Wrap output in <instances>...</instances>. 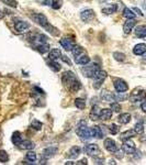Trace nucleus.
<instances>
[{"label": "nucleus", "instance_id": "nucleus-3", "mask_svg": "<svg viewBox=\"0 0 146 165\" xmlns=\"http://www.w3.org/2000/svg\"><path fill=\"white\" fill-rule=\"evenodd\" d=\"M31 17L32 19L34 20L35 23L40 24L41 26L45 28V29L49 32H51V33L53 32V26L49 23V21H47V19H46V17L44 15H42V13H34V15H32Z\"/></svg>", "mask_w": 146, "mask_h": 165}, {"label": "nucleus", "instance_id": "nucleus-47", "mask_svg": "<svg viewBox=\"0 0 146 165\" xmlns=\"http://www.w3.org/2000/svg\"><path fill=\"white\" fill-rule=\"evenodd\" d=\"M60 58H62V60H63L64 62H66V63L68 64V65H72V62H70V60H68V58L66 57V56H64V55H62V57H60Z\"/></svg>", "mask_w": 146, "mask_h": 165}, {"label": "nucleus", "instance_id": "nucleus-50", "mask_svg": "<svg viewBox=\"0 0 146 165\" xmlns=\"http://www.w3.org/2000/svg\"><path fill=\"white\" fill-rule=\"evenodd\" d=\"M133 11H136L140 15H143V13L141 12V10H140V9H138V8H134V9H133Z\"/></svg>", "mask_w": 146, "mask_h": 165}, {"label": "nucleus", "instance_id": "nucleus-13", "mask_svg": "<svg viewBox=\"0 0 146 165\" xmlns=\"http://www.w3.org/2000/svg\"><path fill=\"white\" fill-rule=\"evenodd\" d=\"M30 28V24L28 23V22H25V21H18L17 23H15V29L17 32H20V33H22V32H25L26 30Z\"/></svg>", "mask_w": 146, "mask_h": 165}, {"label": "nucleus", "instance_id": "nucleus-43", "mask_svg": "<svg viewBox=\"0 0 146 165\" xmlns=\"http://www.w3.org/2000/svg\"><path fill=\"white\" fill-rule=\"evenodd\" d=\"M109 131L111 134H117L119 132V127L114 123H112L111 125H109Z\"/></svg>", "mask_w": 146, "mask_h": 165}, {"label": "nucleus", "instance_id": "nucleus-42", "mask_svg": "<svg viewBox=\"0 0 146 165\" xmlns=\"http://www.w3.org/2000/svg\"><path fill=\"white\" fill-rule=\"evenodd\" d=\"M3 3H6V5H8V6L12 7V8H17L18 7V2L15 1V0H1Z\"/></svg>", "mask_w": 146, "mask_h": 165}, {"label": "nucleus", "instance_id": "nucleus-34", "mask_svg": "<svg viewBox=\"0 0 146 165\" xmlns=\"http://www.w3.org/2000/svg\"><path fill=\"white\" fill-rule=\"evenodd\" d=\"M134 131L136 132V134H142L144 132V125L143 122H138L134 127Z\"/></svg>", "mask_w": 146, "mask_h": 165}, {"label": "nucleus", "instance_id": "nucleus-25", "mask_svg": "<svg viewBox=\"0 0 146 165\" xmlns=\"http://www.w3.org/2000/svg\"><path fill=\"white\" fill-rule=\"evenodd\" d=\"M80 154H81V149L79 148V146H77V145L73 146V148L69 150V157H72V159H76V157H78Z\"/></svg>", "mask_w": 146, "mask_h": 165}, {"label": "nucleus", "instance_id": "nucleus-22", "mask_svg": "<svg viewBox=\"0 0 146 165\" xmlns=\"http://www.w3.org/2000/svg\"><path fill=\"white\" fill-rule=\"evenodd\" d=\"M135 35L140 39L146 36V26H138L135 28Z\"/></svg>", "mask_w": 146, "mask_h": 165}, {"label": "nucleus", "instance_id": "nucleus-9", "mask_svg": "<svg viewBox=\"0 0 146 165\" xmlns=\"http://www.w3.org/2000/svg\"><path fill=\"white\" fill-rule=\"evenodd\" d=\"M59 43H60V45L66 50V51H72V50L75 47L74 40H72V39H69V38L62 39V40L59 41Z\"/></svg>", "mask_w": 146, "mask_h": 165}, {"label": "nucleus", "instance_id": "nucleus-45", "mask_svg": "<svg viewBox=\"0 0 146 165\" xmlns=\"http://www.w3.org/2000/svg\"><path fill=\"white\" fill-rule=\"evenodd\" d=\"M37 2H40L41 5H49V6L52 5V2L49 0H37Z\"/></svg>", "mask_w": 146, "mask_h": 165}, {"label": "nucleus", "instance_id": "nucleus-46", "mask_svg": "<svg viewBox=\"0 0 146 165\" xmlns=\"http://www.w3.org/2000/svg\"><path fill=\"white\" fill-rule=\"evenodd\" d=\"M95 164H104V160L103 159H95Z\"/></svg>", "mask_w": 146, "mask_h": 165}, {"label": "nucleus", "instance_id": "nucleus-19", "mask_svg": "<svg viewBox=\"0 0 146 165\" xmlns=\"http://www.w3.org/2000/svg\"><path fill=\"white\" fill-rule=\"evenodd\" d=\"M133 53L135 55H143L144 53H146V44L144 43H140L136 44L133 49Z\"/></svg>", "mask_w": 146, "mask_h": 165}, {"label": "nucleus", "instance_id": "nucleus-38", "mask_svg": "<svg viewBox=\"0 0 146 165\" xmlns=\"http://www.w3.org/2000/svg\"><path fill=\"white\" fill-rule=\"evenodd\" d=\"M31 127L33 128V129H35V130H41L42 129V122L39 121V120H36V119H34L33 121H32L31 123Z\"/></svg>", "mask_w": 146, "mask_h": 165}, {"label": "nucleus", "instance_id": "nucleus-16", "mask_svg": "<svg viewBox=\"0 0 146 165\" xmlns=\"http://www.w3.org/2000/svg\"><path fill=\"white\" fill-rule=\"evenodd\" d=\"M91 133L92 136L96 138V139H102L103 138V132L102 129H101V125H95L93 128H91Z\"/></svg>", "mask_w": 146, "mask_h": 165}, {"label": "nucleus", "instance_id": "nucleus-41", "mask_svg": "<svg viewBox=\"0 0 146 165\" xmlns=\"http://www.w3.org/2000/svg\"><path fill=\"white\" fill-rule=\"evenodd\" d=\"M52 8L55 9V10H57L62 7V0H53L52 1Z\"/></svg>", "mask_w": 146, "mask_h": 165}, {"label": "nucleus", "instance_id": "nucleus-35", "mask_svg": "<svg viewBox=\"0 0 146 165\" xmlns=\"http://www.w3.org/2000/svg\"><path fill=\"white\" fill-rule=\"evenodd\" d=\"M9 161V155L5 150L0 151V162L1 163H7Z\"/></svg>", "mask_w": 146, "mask_h": 165}, {"label": "nucleus", "instance_id": "nucleus-6", "mask_svg": "<svg viewBox=\"0 0 146 165\" xmlns=\"http://www.w3.org/2000/svg\"><path fill=\"white\" fill-rule=\"evenodd\" d=\"M83 152L87 154V155H90V156H95L100 153V149L97 144H86L83 146Z\"/></svg>", "mask_w": 146, "mask_h": 165}, {"label": "nucleus", "instance_id": "nucleus-7", "mask_svg": "<svg viewBox=\"0 0 146 165\" xmlns=\"http://www.w3.org/2000/svg\"><path fill=\"white\" fill-rule=\"evenodd\" d=\"M113 85H114V88L117 93H125L126 90L129 89L127 84L124 81H122V79H115Z\"/></svg>", "mask_w": 146, "mask_h": 165}, {"label": "nucleus", "instance_id": "nucleus-40", "mask_svg": "<svg viewBox=\"0 0 146 165\" xmlns=\"http://www.w3.org/2000/svg\"><path fill=\"white\" fill-rule=\"evenodd\" d=\"M110 107H111V110L113 111V112H120V111H121L120 104H117V102H115V101H112Z\"/></svg>", "mask_w": 146, "mask_h": 165}, {"label": "nucleus", "instance_id": "nucleus-31", "mask_svg": "<svg viewBox=\"0 0 146 165\" xmlns=\"http://www.w3.org/2000/svg\"><path fill=\"white\" fill-rule=\"evenodd\" d=\"M47 65L51 67L52 70H54V72H58L60 70V65L58 63H56V61H53V60H49L47 61Z\"/></svg>", "mask_w": 146, "mask_h": 165}, {"label": "nucleus", "instance_id": "nucleus-17", "mask_svg": "<svg viewBox=\"0 0 146 165\" xmlns=\"http://www.w3.org/2000/svg\"><path fill=\"white\" fill-rule=\"evenodd\" d=\"M111 117H112V110H111V108H110V109L106 108V109H102L100 111V117H99V119H101L102 121H107V120L111 119Z\"/></svg>", "mask_w": 146, "mask_h": 165}, {"label": "nucleus", "instance_id": "nucleus-48", "mask_svg": "<svg viewBox=\"0 0 146 165\" xmlns=\"http://www.w3.org/2000/svg\"><path fill=\"white\" fill-rule=\"evenodd\" d=\"M141 109L143 110V112L146 113V101L142 102V105H141Z\"/></svg>", "mask_w": 146, "mask_h": 165}, {"label": "nucleus", "instance_id": "nucleus-30", "mask_svg": "<svg viewBox=\"0 0 146 165\" xmlns=\"http://www.w3.org/2000/svg\"><path fill=\"white\" fill-rule=\"evenodd\" d=\"M75 106H76L78 109L83 110L86 107V101H85L83 98H76L75 99Z\"/></svg>", "mask_w": 146, "mask_h": 165}, {"label": "nucleus", "instance_id": "nucleus-52", "mask_svg": "<svg viewBox=\"0 0 146 165\" xmlns=\"http://www.w3.org/2000/svg\"><path fill=\"white\" fill-rule=\"evenodd\" d=\"M107 1H109V0H100V2H107Z\"/></svg>", "mask_w": 146, "mask_h": 165}, {"label": "nucleus", "instance_id": "nucleus-28", "mask_svg": "<svg viewBox=\"0 0 146 165\" xmlns=\"http://www.w3.org/2000/svg\"><path fill=\"white\" fill-rule=\"evenodd\" d=\"M36 50L41 53V54H45L46 52H49V45L46 43V42H44V43H40V44H37L36 45Z\"/></svg>", "mask_w": 146, "mask_h": 165}, {"label": "nucleus", "instance_id": "nucleus-33", "mask_svg": "<svg viewBox=\"0 0 146 165\" xmlns=\"http://www.w3.org/2000/svg\"><path fill=\"white\" fill-rule=\"evenodd\" d=\"M115 11H117V5H110L109 7H106V8L102 9V12L107 13V15H111Z\"/></svg>", "mask_w": 146, "mask_h": 165}, {"label": "nucleus", "instance_id": "nucleus-10", "mask_svg": "<svg viewBox=\"0 0 146 165\" xmlns=\"http://www.w3.org/2000/svg\"><path fill=\"white\" fill-rule=\"evenodd\" d=\"M81 20L85 21V22H89L90 20H92L95 18V12L92 9H87V10H83L80 13Z\"/></svg>", "mask_w": 146, "mask_h": 165}, {"label": "nucleus", "instance_id": "nucleus-15", "mask_svg": "<svg viewBox=\"0 0 146 165\" xmlns=\"http://www.w3.org/2000/svg\"><path fill=\"white\" fill-rule=\"evenodd\" d=\"M100 108H99V106L98 105H93L91 108V111H90V113H89V118L91 119V120H97V119H99V117H100Z\"/></svg>", "mask_w": 146, "mask_h": 165}, {"label": "nucleus", "instance_id": "nucleus-21", "mask_svg": "<svg viewBox=\"0 0 146 165\" xmlns=\"http://www.w3.org/2000/svg\"><path fill=\"white\" fill-rule=\"evenodd\" d=\"M145 91L141 90V91H134L131 95V100L132 101H138V100H143L145 98Z\"/></svg>", "mask_w": 146, "mask_h": 165}, {"label": "nucleus", "instance_id": "nucleus-14", "mask_svg": "<svg viewBox=\"0 0 146 165\" xmlns=\"http://www.w3.org/2000/svg\"><path fill=\"white\" fill-rule=\"evenodd\" d=\"M56 153H57V148H56V146H49V148H46L45 150L43 151L42 155H43L45 159H51V157L54 156Z\"/></svg>", "mask_w": 146, "mask_h": 165}, {"label": "nucleus", "instance_id": "nucleus-1", "mask_svg": "<svg viewBox=\"0 0 146 165\" xmlns=\"http://www.w3.org/2000/svg\"><path fill=\"white\" fill-rule=\"evenodd\" d=\"M63 83L68 87L69 89L72 90L73 93L78 91L81 88L80 81H78L77 77L74 75V73L72 72H66L63 75Z\"/></svg>", "mask_w": 146, "mask_h": 165}, {"label": "nucleus", "instance_id": "nucleus-29", "mask_svg": "<svg viewBox=\"0 0 146 165\" xmlns=\"http://www.w3.org/2000/svg\"><path fill=\"white\" fill-rule=\"evenodd\" d=\"M11 141H12V143H13L15 145H19V144H20L21 141H22V138H21V133L19 132V131H17V132H15V133L12 134Z\"/></svg>", "mask_w": 146, "mask_h": 165}, {"label": "nucleus", "instance_id": "nucleus-18", "mask_svg": "<svg viewBox=\"0 0 146 165\" xmlns=\"http://www.w3.org/2000/svg\"><path fill=\"white\" fill-rule=\"evenodd\" d=\"M18 146L22 149V150H32L35 146V144L32 141H29V140H22Z\"/></svg>", "mask_w": 146, "mask_h": 165}, {"label": "nucleus", "instance_id": "nucleus-51", "mask_svg": "<svg viewBox=\"0 0 146 165\" xmlns=\"http://www.w3.org/2000/svg\"><path fill=\"white\" fill-rule=\"evenodd\" d=\"M144 56H143V60H144V62H145V63H146V54H145V53H144Z\"/></svg>", "mask_w": 146, "mask_h": 165}, {"label": "nucleus", "instance_id": "nucleus-32", "mask_svg": "<svg viewBox=\"0 0 146 165\" xmlns=\"http://www.w3.org/2000/svg\"><path fill=\"white\" fill-rule=\"evenodd\" d=\"M123 17L126 18V19H135V13L131 9L125 8L123 10Z\"/></svg>", "mask_w": 146, "mask_h": 165}, {"label": "nucleus", "instance_id": "nucleus-39", "mask_svg": "<svg viewBox=\"0 0 146 165\" xmlns=\"http://www.w3.org/2000/svg\"><path fill=\"white\" fill-rule=\"evenodd\" d=\"M113 57H114V60H117V61L122 62V61H124V60H125V55H124L123 53L114 52V53H113Z\"/></svg>", "mask_w": 146, "mask_h": 165}, {"label": "nucleus", "instance_id": "nucleus-24", "mask_svg": "<svg viewBox=\"0 0 146 165\" xmlns=\"http://www.w3.org/2000/svg\"><path fill=\"white\" fill-rule=\"evenodd\" d=\"M75 62L79 65H86L90 62V58H89L88 55H78V57L75 58Z\"/></svg>", "mask_w": 146, "mask_h": 165}, {"label": "nucleus", "instance_id": "nucleus-11", "mask_svg": "<svg viewBox=\"0 0 146 165\" xmlns=\"http://www.w3.org/2000/svg\"><path fill=\"white\" fill-rule=\"evenodd\" d=\"M136 24V21L135 19H127V21H125V23L123 26V31L125 34H130L131 31L133 30V28L135 26Z\"/></svg>", "mask_w": 146, "mask_h": 165}, {"label": "nucleus", "instance_id": "nucleus-44", "mask_svg": "<svg viewBox=\"0 0 146 165\" xmlns=\"http://www.w3.org/2000/svg\"><path fill=\"white\" fill-rule=\"evenodd\" d=\"M126 97H127V96L125 95V93H117V95L114 96V99H117L119 101H123V100L126 99Z\"/></svg>", "mask_w": 146, "mask_h": 165}, {"label": "nucleus", "instance_id": "nucleus-5", "mask_svg": "<svg viewBox=\"0 0 146 165\" xmlns=\"http://www.w3.org/2000/svg\"><path fill=\"white\" fill-rule=\"evenodd\" d=\"M107 76H108V74H107L106 70H99L96 73V75L93 76V87H95L96 89L100 88V86L103 84L104 79L107 78Z\"/></svg>", "mask_w": 146, "mask_h": 165}, {"label": "nucleus", "instance_id": "nucleus-8", "mask_svg": "<svg viewBox=\"0 0 146 165\" xmlns=\"http://www.w3.org/2000/svg\"><path fill=\"white\" fill-rule=\"evenodd\" d=\"M122 151L125 152L127 154H133L135 152V144L134 142L130 141V140H126L124 141L123 145H122Z\"/></svg>", "mask_w": 146, "mask_h": 165}, {"label": "nucleus", "instance_id": "nucleus-36", "mask_svg": "<svg viewBox=\"0 0 146 165\" xmlns=\"http://www.w3.org/2000/svg\"><path fill=\"white\" fill-rule=\"evenodd\" d=\"M25 159L28 160L29 162H35V160H36V154H35V152H33V151H30V152L26 153Z\"/></svg>", "mask_w": 146, "mask_h": 165}, {"label": "nucleus", "instance_id": "nucleus-53", "mask_svg": "<svg viewBox=\"0 0 146 165\" xmlns=\"http://www.w3.org/2000/svg\"><path fill=\"white\" fill-rule=\"evenodd\" d=\"M2 15H3L1 13V12H0V18H2Z\"/></svg>", "mask_w": 146, "mask_h": 165}, {"label": "nucleus", "instance_id": "nucleus-2", "mask_svg": "<svg viewBox=\"0 0 146 165\" xmlns=\"http://www.w3.org/2000/svg\"><path fill=\"white\" fill-rule=\"evenodd\" d=\"M76 132H77L78 136L80 138L81 141L87 142L92 138V133H91V129H89L87 127V122L85 120H81L79 121L77 125V129H76Z\"/></svg>", "mask_w": 146, "mask_h": 165}, {"label": "nucleus", "instance_id": "nucleus-20", "mask_svg": "<svg viewBox=\"0 0 146 165\" xmlns=\"http://www.w3.org/2000/svg\"><path fill=\"white\" fill-rule=\"evenodd\" d=\"M101 98H102V100H104V101H108V102H112L113 100H114V96H113V94H111L109 91V90H102L101 91Z\"/></svg>", "mask_w": 146, "mask_h": 165}, {"label": "nucleus", "instance_id": "nucleus-23", "mask_svg": "<svg viewBox=\"0 0 146 165\" xmlns=\"http://www.w3.org/2000/svg\"><path fill=\"white\" fill-rule=\"evenodd\" d=\"M62 52H60V50L58 49H53L52 51H49V60H53V61H56V60H58V58L62 57Z\"/></svg>", "mask_w": 146, "mask_h": 165}, {"label": "nucleus", "instance_id": "nucleus-49", "mask_svg": "<svg viewBox=\"0 0 146 165\" xmlns=\"http://www.w3.org/2000/svg\"><path fill=\"white\" fill-rule=\"evenodd\" d=\"M87 163H88V162H87V160L86 159H83V160H80V161H79L77 164H83V165H85V164H87Z\"/></svg>", "mask_w": 146, "mask_h": 165}, {"label": "nucleus", "instance_id": "nucleus-12", "mask_svg": "<svg viewBox=\"0 0 146 165\" xmlns=\"http://www.w3.org/2000/svg\"><path fill=\"white\" fill-rule=\"evenodd\" d=\"M104 148L109 151V152H112V153H114L115 151L117 150V143H115L114 140H112V139L104 140Z\"/></svg>", "mask_w": 146, "mask_h": 165}, {"label": "nucleus", "instance_id": "nucleus-27", "mask_svg": "<svg viewBox=\"0 0 146 165\" xmlns=\"http://www.w3.org/2000/svg\"><path fill=\"white\" fill-rule=\"evenodd\" d=\"M117 120H119V122L122 123V125H126V123H129V122L131 121V115H130V113H122V115L119 116Z\"/></svg>", "mask_w": 146, "mask_h": 165}, {"label": "nucleus", "instance_id": "nucleus-37", "mask_svg": "<svg viewBox=\"0 0 146 165\" xmlns=\"http://www.w3.org/2000/svg\"><path fill=\"white\" fill-rule=\"evenodd\" d=\"M72 52H73V55L77 57L78 55H81L83 53V49L81 46H78V45L76 46V45H75V47L72 50Z\"/></svg>", "mask_w": 146, "mask_h": 165}, {"label": "nucleus", "instance_id": "nucleus-26", "mask_svg": "<svg viewBox=\"0 0 146 165\" xmlns=\"http://www.w3.org/2000/svg\"><path fill=\"white\" fill-rule=\"evenodd\" d=\"M135 134H136V132H135L134 130H127L125 131V132H122L120 138L122 141H126V140H130L131 138L135 136Z\"/></svg>", "mask_w": 146, "mask_h": 165}, {"label": "nucleus", "instance_id": "nucleus-4", "mask_svg": "<svg viewBox=\"0 0 146 165\" xmlns=\"http://www.w3.org/2000/svg\"><path fill=\"white\" fill-rule=\"evenodd\" d=\"M99 70H100V66H99L98 64H96V63L89 64L88 63L81 68V72H83V75L86 76V77H88V78H93V76L96 75V73H97Z\"/></svg>", "mask_w": 146, "mask_h": 165}]
</instances>
